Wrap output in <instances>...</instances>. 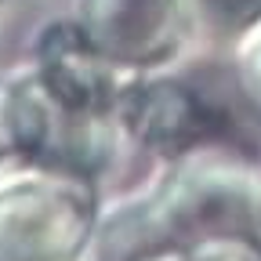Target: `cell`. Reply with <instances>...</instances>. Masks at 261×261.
Listing matches in <instances>:
<instances>
[]
</instances>
